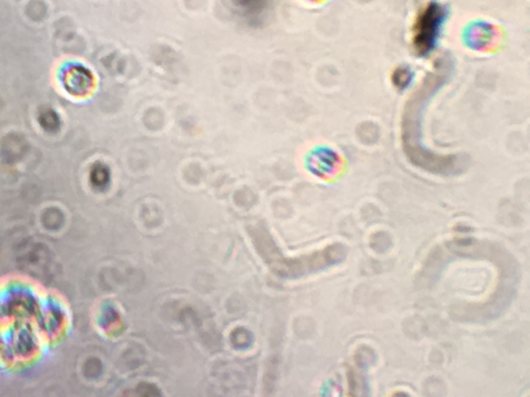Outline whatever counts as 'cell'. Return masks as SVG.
<instances>
[{
    "label": "cell",
    "instance_id": "1",
    "mask_svg": "<svg viewBox=\"0 0 530 397\" xmlns=\"http://www.w3.org/2000/svg\"><path fill=\"white\" fill-rule=\"evenodd\" d=\"M277 254L278 257L263 255L272 270L280 277L298 279L340 264L346 259L347 250L341 243H334L322 250L298 258L287 259L280 256L279 252Z\"/></svg>",
    "mask_w": 530,
    "mask_h": 397
},
{
    "label": "cell",
    "instance_id": "2",
    "mask_svg": "<svg viewBox=\"0 0 530 397\" xmlns=\"http://www.w3.org/2000/svg\"><path fill=\"white\" fill-rule=\"evenodd\" d=\"M440 19L439 8L434 5H429L418 17L415 24V42L420 44V49H425V42H433Z\"/></svg>",
    "mask_w": 530,
    "mask_h": 397
}]
</instances>
